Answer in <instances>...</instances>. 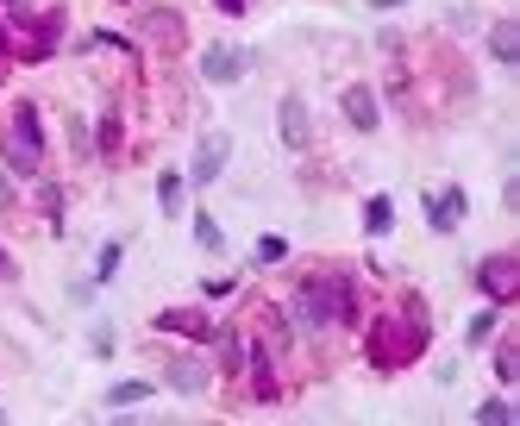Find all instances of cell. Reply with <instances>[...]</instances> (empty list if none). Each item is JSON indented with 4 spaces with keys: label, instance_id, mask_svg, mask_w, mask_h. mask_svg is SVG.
I'll list each match as a JSON object with an SVG mask.
<instances>
[{
    "label": "cell",
    "instance_id": "6da1fadb",
    "mask_svg": "<svg viewBox=\"0 0 520 426\" xmlns=\"http://www.w3.org/2000/svg\"><path fill=\"white\" fill-rule=\"evenodd\" d=\"M358 314H364V295H358V276L351 270H314L289 295V326L307 339L333 333V326H358Z\"/></svg>",
    "mask_w": 520,
    "mask_h": 426
},
{
    "label": "cell",
    "instance_id": "7a4b0ae2",
    "mask_svg": "<svg viewBox=\"0 0 520 426\" xmlns=\"http://www.w3.org/2000/svg\"><path fill=\"white\" fill-rule=\"evenodd\" d=\"M433 339V314L420 295H401V307H389V314H376L364 326V358L370 370H408L420 351H427Z\"/></svg>",
    "mask_w": 520,
    "mask_h": 426
},
{
    "label": "cell",
    "instance_id": "3957f363",
    "mask_svg": "<svg viewBox=\"0 0 520 426\" xmlns=\"http://www.w3.org/2000/svg\"><path fill=\"white\" fill-rule=\"evenodd\" d=\"M38 163H44V120H38L32 101H19L13 120H7V170L38 176Z\"/></svg>",
    "mask_w": 520,
    "mask_h": 426
},
{
    "label": "cell",
    "instance_id": "277c9868",
    "mask_svg": "<svg viewBox=\"0 0 520 426\" xmlns=\"http://www.w3.org/2000/svg\"><path fill=\"white\" fill-rule=\"evenodd\" d=\"M470 282H477V295H483L489 307H508L514 289H520V251H489V257H477Z\"/></svg>",
    "mask_w": 520,
    "mask_h": 426
},
{
    "label": "cell",
    "instance_id": "5b68a950",
    "mask_svg": "<svg viewBox=\"0 0 520 426\" xmlns=\"http://www.w3.org/2000/svg\"><path fill=\"white\" fill-rule=\"evenodd\" d=\"M251 63H257V51H245V44H207V51H201V82L232 88Z\"/></svg>",
    "mask_w": 520,
    "mask_h": 426
},
{
    "label": "cell",
    "instance_id": "8992f818",
    "mask_svg": "<svg viewBox=\"0 0 520 426\" xmlns=\"http://www.w3.org/2000/svg\"><path fill=\"white\" fill-rule=\"evenodd\" d=\"M163 339H188V345H207L214 339V320H207V307H163L151 320Z\"/></svg>",
    "mask_w": 520,
    "mask_h": 426
},
{
    "label": "cell",
    "instance_id": "52a82bcc",
    "mask_svg": "<svg viewBox=\"0 0 520 426\" xmlns=\"http://www.w3.org/2000/svg\"><path fill=\"white\" fill-rule=\"evenodd\" d=\"M245 370H251V395L264 401V408H276L282 401V383H276V351L264 339H245Z\"/></svg>",
    "mask_w": 520,
    "mask_h": 426
},
{
    "label": "cell",
    "instance_id": "ba28073f",
    "mask_svg": "<svg viewBox=\"0 0 520 426\" xmlns=\"http://www.w3.org/2000/svg\"><path fill=\"white\" fill-rule=\"evenodd\" d=\"M464 213H470V195L452 182V188H439V195L427 201V226H433V232H458V226H464Z\"/></svg>",
    "mask_w": 520,
    "mask_h": 426
},
{
    "label": "cell",
    "instance_id": "9c48e42d",
    "mask_svg": "<svg viewBox=\"0 0 520 426\" xmlns=\"http://www.w3.org/2000/svg\"><path fill=\"white\" fill-rule=\"evenodd\" d=\"M276 126H282V145H289V151H307V138H314V126H307V101H301V94H282V107H276Z\"/></svg>",
    "mask_w": 520,
    "mask_h": 426
},
{
    "label": "cell",
    "instance_id": "30bf717a",
    "mask_svg": "<svg viewBox=\"0 0 520 426\" xmlns=\"http://www.w3.org/2000/svg\"><path fill=\"white\" fill-rule=\"evenodd\" d=\"M226 151H232V138H226V132H207V138H201V151H195V170H188V182H201V188H207V182L226 170Z\"/></svg>",
    "mask_w": 520,
    "mask_h": 426
},
{
    "label": "cell",
    "instance_id": "8fae6325",
    "mask_svg": "<svg viewBox=\"0 0 520 426\" xmlns=\"http://www.w3.org/2000/svg\"><path fill=\"white\" fill-rule=\"evenodd\" d=\"M207 345H214L220 376H239L245 370V333H239V326H214V339H207Z\"/></svg>",
    "mask_w": 520,
    "mask_h": 426
},
{
    "label": "cell",
    "instance_id": "7c38bea8",
    "mask_svg": "<svg viewBox=\"0 0 520 426\" xmlns=\"http://www.w3.org/2000/svg\"><path fill=\"white\" fill-rule=\"evenodd\" d=\"M163 383H170L176 395H201V389H207V364H201V358H188V351H176L170 370H163Z\"/></svg>",
    "mask_w": 520,
    "mask_h": 426
},
{
    "label": "cell",
    "instance_id": "4fadbf2b",
    "mask_svg": "<svg viewBox=\"0 0 520 426\" xmlns=\"http://www.w3.org/2000/svg\"><path fill=\"white\" fill-rule=\"evenodd\" d=\"M94 157H107V163L126 157V120H120V107H107L101 126H94Z\"/></svg>",
    "mask_w": 520,
    "mask_h": 426
},
{
    "label": "cell",
    "instance_id": "5bb4252c",
    "mask_svg": "<svg viewBox=\"0 0 520 426\" xmlns=\"http://www.w3.org/2000/svg\"><path fill=\"white\" fill-rule=\"evenodd\" d=\"M345 120L358 126V132H376V120H383V107H376V88H345Z\"/></svg>",
    "mask_w": 520,
    "mask_h": 426
},
{
    "label": "cell",
    "instance_id": "9a60e30c",
    "mask_svg": "<svg viewBox=\"0 0 520 426\" xmlns=\"http://www.w3.org/2000/svg\"><path fill=\"white\" fill-rule=\"evenodd\" d=\"M489 57L495 63H520V19H495L489 26Z\"/></svg>",
    "mask_w": 520,
    "mask_h": 426
},
{
    "label": "cell",
    "instance_id": "2e32d148",
    "mask_svg": "<svg viewBox=\"0 0 520 426\" xmlns=\"http://www.w3.org/2000/svg\"><path fill=\"white\" fill-rule=\"evenodd\" d=\"M389 226H395V207H389V195H370V201H364V232H370V239H383Z\"/></svg>",
    "mask_w": 520,
    "mask_h": 426
},
{
    "label": "cell",
    "instance_id": "e0dca14e",
    "mask_svg": "<svg viewBox=\"0 0 520 426\" xmlns=\"http://www.w3.org/2000/svg\"><path fill=\"white\" fill-rule=\"evenodd\" d=\"M182 188H188L182 170H163V176H157V207H163V213H182Z\"/></svg>",
    "mask_w": 520,
    "mask_h": 426
},
{
    "label": "cell",
    "instance_id": "ac0fdd59",
    "mask_svg": "<svg viewBox=\"0 0 520 426\" xmlns=\"http://www.w3.org/2000/svg\"><path fill=\"white\" fill-rule=\"evenodd\" d=\"M251 257H257L264 270H270V264H289V239H282V232H264V239L251 245Z\"/></svg>",
    "mask_w": 520,
    "mask_h": 426
},
{
    "label": "cell",
    "instance_id": "d6986e66",
    "mask_svg": "<svg viewBox=\"0 0 520 426\" xmlns=\"http://www.w3.org/2000/svg\"><path fill=\"white\" fill-rule=\"evenodd\" d=\"M138 401H151V383H113L107 389V408L120 414V408H138Z\"/></svg>",
    "mask_w": 520,
    "mask_h": 426
},
{
    "label": "cell",
    "instance_id": "ffe728a7",
    "mask_svg": "<svg viewBox=\"0 0 520 426\" xmlns=\"http://www.w3.org/2000/svg\"><path fill=\"white\" fill-rule=\"evenodd\" d=\"M145 38L176 44V38H182V19H176V13H145Z\"/></svg>",
    "mask_w": 520,
    "mask_h": 426
},
{
    "label": "cell",
    "instance_id": "44dd1931",
    "mask_svg": "<svg viewBox=\"0 0 520 426\" xmlns=\"http://www.w3.org/2000/svg\"><path fill=\"white\" fill-rule=\"evenodd\" d=\"M195 245H201V251H220V245H226V232H220L214 213H195Z\"/></svg>",
    "mask_w": 520,
    "mask_h": 426
},
{
    "label": "cell",
    "instance_id": "7402d4cb",
    "mask_svg": "<svg viewBox=\"0 0 520 426\" xmlns=\"http://www.w3.org/2000/svg\"><path fill=\"white\" fill-rule=\"evenodd\" d=\"M126 264V245H101V257H94V282H113Z\"/></svg>",
    "mask_w": 520,
    "mask_h": 426
},
{
    "label": "cell",
    "instance_id": "603a6c76",
    "mask_svg": "<svg viewBox=\"0 0 520 426\" xmlns=\"http://www.w3.org/2000/svg\"><path fill=\"white\" fill-rule=\"evenodd\" d=\"M38 207H44V220L63 232V182H44V188H38Z\"/></svg>",
    "mask_w": 520,
    "mask_h": 426
},
{
    "label": "cell",
    "instance_id": "cb8c5ba5",
    "mask_svg": "<svg viewBox=\"0 0 520 426\" xmlns=\"http://www.w3.org/2000/svg\"><path fill=\"white\" fill-rule=\"evenodd\" d=\"M495 320H502V307H483V314H477V320L464 326V345H483V339L495 333Z\"/></svg>",
    "mask_w": 520,
    "mask_h": 426
},
{
    "label": "cell",
    "instance_id": "d4e9b609",
    "mask_svg": "<svg viewBox=\"0 0 520 426\" xmlns=\"http://www.w3.org/2000/svg\"><path fill=\"white\" fill-rule=\"evenodd\" d=\"M495 376H502V389L520 376V345H502V351H495Z\"/></svg>",
    "mask_w": 520,
    "mask_h": 426
},
{
    "label": "cell",
    "instance_id": "484cf974",
    "mask_svg": "<svg viewBox=\"0 0 520 426\" xmlns=\"http://www.w3.org/2000/svg\"><path fill=\"white\" fill-rule=\"evenodd\" d=\"M477 420H483V426H508V420H514V401H483Z\"/></svg>",
    "mask_w": 520,
    "mask_h": 426
},
{
    "label": "cell",
    "instance_id": "4316f807",
    "mask_svg": "<svg viewBox=\"0 0 520 426\" xmlns=\"http://www.w3.org/2000/svg\"><path fill=\"white\" fill-rule=\"evenodd\" d=\"M88 51H132V38H120V32H88Z\"/></svg>",
    "mask_w": 520,
    "mask_h": 426
},
{
    "label": "cell",
    "instance_id": "83f0119b",
    "mask_svg": "<svg viewBox=\"0 0 520 426\" xmlns=\"http://www.w3.org/2000/svg\"><path fill=\"white\" fill-rule=\"evenodd\" d=\"M88 345H94V358H113V326L101 320V326H94V333H88Z\"/></svg>",
    "mask_w": 520,
    "mask_h": 426
},
{
    "label": "cell",
    "instance_id": "f1b7e54d",
    "mask_svg": "<svg viewBox=\"0 0 520 426\" xmlns=\"http://www.w3.org/2000/svg\"><path fill=\"white\" fill-rule=\"evenodd\" d=\"M232 289H239V282H232V276H214V282H201V295H207V301H226Z\"/></svg>",
    "mask_w": 520,
    "mask_h": 426
},
{
    "label": "cell",
    "instance_id": "f546056e",
    "mask_svg": "<svg viewBox=\"0 0 520 426\" xmlns=\"http://www.w3.org/2000/svg\"><path fill=\"white\" fill-rule=\"evenodd\" d=\"M69 145H76V157H94V151H88V126H82V120H69Z\"/></svg>",
    "mask_w": 520,
    "mask_h": 426
},
{
    "label": "cell",
    "instance_id": "4dcf8cb0",
    "mask_svg": "<svg viewBox=\"0 0 520 426\" xmlns=\"http://www.w3.org/2000/svg\"><path fill=\"white\" fill-rule=\"evenodd\" d=\"M0 207H13V176H7V163H0Z\"/></svg>",
    "mask_w": 520,
    "mask_h": 426
},
{
    "label": "cell",
    "instance_id": "1f68e13d",
    "mask_svg": "<svg viewBox=\"0 0 520 426\" xmlns=\"http://www.w3.org/2000/svg\"><path fill=\"white\" fill-rule=\"evenodd\" d=\"M214 7H220V13H226V19H239V13H245V7H251V0H214Z\"/></svg>",
    "mask_w": 520,
    "mask_h": 426
},
{
    "label": "cell",
    "instance_id": "d6a6232c",
    "mask_svg": "<svg viewBox=\"0 0 520 426\" xmlns=\"http://www.w3.org/2000/svg\"><path fill=\"white\" fill-rule=\"evenodd\" d=\"M13 276H19V264L7 257V245H0V282H13Z\"/></svg>",
    "mask_w": 520,
    "mask_h": 426
},
{
    "label": "cell",
    "instance_id": "836d02e7",
    "mask_svg": "<svg viewBox=\"0 0 520 426\" xmlns=\"http://www.w3.org/2000/svg\"><path fill=\"white\" fill-rule=\"evenodd\" d=\"M370 7H376V13H395V7H408V0H370Z\"/></svg>",
    "mask_w": 520,
    "mask_h": 426
},
{
    "label": "cell",
    "instance_id": "e575fe53",
    "mask_svg": "<svg viewBox=\"0 0 520 426\" xmlns=\"http://www.w3.org/2000/svg\"><path fill=\"white\" fill-rule=\"evenodd\" d=\"M13 7H19V0H0V13H13Z\"/></svg>",
    "mask_w": 520,
    "mask_h": 426
},
{
    "label": "cell",
    "instance_id": "d590c367",
    "mask_svg": "<svg viewBox=\"0 0 520 426\" xmlns=\"http://www.w3.org/2000/svg\"><path fill=\"white\" fill-rule=\"evenodd\" d=\"M0 82H7V57H0Z\"/></svg>",
    "mask_w": 520,
    "mask_h": 426
}]
</instances>
